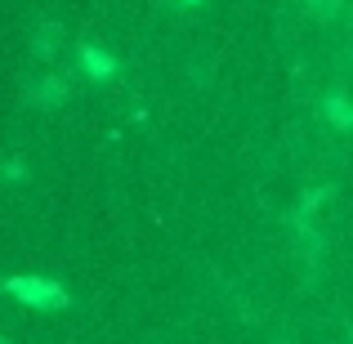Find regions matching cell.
Masks as SVG:
<instances>
[{
	"label": "cell",
	"mask_w": 353,
	"mask_h": 344,
	"mask_svg": "<svg viewBox=\"0 0 353 344\" xmlns=\"http://www.w3.org/2000/svg\"><path fill=\"white\" fill-rule=\"evenodd\" d=\"M9 291L14 295H23L27 304H36V309H54V304H63V291L59 286H50V282H41V277H18V282H9Z\"/></svg>",
	"instance_id": "6da1fadb"
},
{
	"label": "cell",
	"mask_w": 353,
	"mask_h": 344,
	"mask_svg": "<svg viewBox=\"0 0 353 344\" xmlns=\"http://www.w3.org/2000/svg\"><path fill=\"white\" fill-rule=\"evenodd\" d=\"M59 50H63V27L59 23L36 27V36H32V54H36V59H54Z\"/></svg>",
	"instance_id": "7a4b0ae2"
},
{
	"label": "cell",
	"mask_w": 353,
	"mask_h": 344,
	"mask_svg": "<svg viewBox=\"0 0 353 344\" xmlns=\"http://www.w3.org/2000/svg\"><path fill=\"white\" fill-rule=\"evenodd\" d=\"M32 99L36 103H59V99H68V85L59 77H50V81H41V90H32Z\"/></svg>",
	"instance_id": "3957f363"
},
{
	"label": "cell",
	"mask_w": 353,
	"mask_h": 344,
	"mask_svg": "<svg viewBox=\"0 0 353 344\" xmlns=\"http://www.w3.org/2000/svg\"><path fill=\"white\" fill-rule=\"evenodd\" d=\"M81 54H85V72H90V77H108V72H112V59H108V54H99L94 45H85Z\"/></svg>",
	"instance_id": "277c9868"
},
{
	"label": "cell",
	"mask_w": 353,
	"mask_h": 344,
	"mask_svg": "<svg viewBox=\"0 0 353 344\" xmlns=\"http://www.w3.org/2000/svg\"><path fill=\"white\" fill-rule=\"evenodd\" d=\"M331 117H336V125H340V130L349 125V108H345V99H340V94L331 99Z\"/></svg>",
	"instance_id": "5b68a950"
},
{
	"label": "cell",
	"mask_w": 353,
	"mask_h": 344,
	"mask_svg": "<svg viewBox=\"0 0 353 344\" xmlns=\"http://www.w3.org/2000/svg\"><path fill=\"white\" fill-rule=\"evenodd\" d=\"M309 9L318 18H331V14H336V0H309Z\"/></svg>",
	"instance_id": "8992f818"
}]
</instances>
